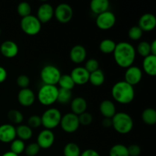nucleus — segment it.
Masks as SVG:
<instances>
[{
	"mask_svg": "<svg viewBox=\"0 0 156 156\" xmlns=\"http://www.w3.org/2000/svg\"><path fill=\"white\" fill-rule=\"evenodd\" d=\"M55 142V135L50 129H44L40 132L37 138V143L41 149H47L52 147Z\"/></svg>",
	"mask_w": 156,
	"mask_h": 156,
	"instance_id": "nucleus-11",
	"label": "nucleus"
},
{
	"mask_svg": "<svg viewBox=\"0 0 156 156\" xmlns=\"http://www.w3.org/2000/svg\"><path fill=\"white\" fill-rule=\"evenodd\" d=\"M27 126L30 129H37L42 126L41 118L39 115H31L27 120Z\"/></svg>",
	"mask_w": 156,
	"mask_h": 156,
	"instance_id": "nucleus-37",
	"label": "nucleus"
},
{
	"mask_svg": "<svg viewBox=\"0 0 156 156\" xmlns=\"http://www.w3.org/2000/svg\"><path fill=\"white\" fill-rule=\"evenodd\" d=\"M99 110L105 118L111 119L117 113L115 105L111 100H104L101 101L99 106Z\"/></svg>",
	"mask_w": 156,
	"mask_h": 156,
	"instance_id": "nucleus-21",
	"label": "nucleus"
},
{
	"mask_svg": "<svg viewBox=\"0 0 156 156\" xmlns=\"http://www.w3.org/2000/svg\"><path fill=\"white\" fill-rule=\"evenodd\" d=\"M20 26L22 31L29 36L37 35L41 30V23L36 16L32 15L21 18Z\"/></svg>",
	"mask_w": 156,
	"mask_h": 156,
	"instance_id": "nucleus-7",
	"label": "nucleus"
},
{
	"mask_svg": "<svg viewBox=\"0 0 156 156\" xmlns=\"http://www.w3.org/2000/svg\"><path fill=\"white\" fill-rule=\"evenodd\" d=\"M17 12L21 18H24L31 15V7L28 2H22L17 6Z\"/></svg>",
	"mask_w": 156,
	"mask_h": 156,
	"instance_id": "nucleus-34",
	"label": "nucleus"
},
{
	"mask_svg": "<svg viewBox=\"0 0 156 156\" xmlns=\"http://www.w3.org/2000/svg\"><path fill=\"white\" fill-rule=\"evenodd\" d=\"M41 148L37 143H33L29 144L27 146H25L24 152L27 156H36L39 153Z\"/></svg>",
	"mask_w": 156,
	"mask_h": 156,
	"instance_id": "nucleus-38",
	"label": "nucleus"
},
{
	"mask_svg": "<svg viewBox=\"0 0 156 156\" xmlns=\"http://www.w3.org/2000/svg\"><path fill=\"white\" fill-rule=\"evenodd\" d=\"M72 97H73L72 91L63 89V88H59L57 101L56 102L61 104V105H66V104L69 103L71 101Z\"/></svg>",
	"mask_w": 156,
	"mask_h": 156,
	"instance_id": "nucleus-29",
	"label": "nucleus"
},
{
	"mask_svg": "<svg viewBox=\"0 0 156 156\" xmlns=\"http://www.w3.org/2000/svg\"><path fill=\"white\" fill-rule=\"evenodd\" d=\"M59 125L62 130L67 133H75L76 131H77L80 126L78 116L73 114L72 112L67 113L65 115L62 116Z\"/></svg>",
	"mask_w": 156,
	"mask_h": 156,
	"instance_id": "nucleus-8",
	"label": "nucleus"
},
{
	"mask_svg": "<svg viewBox=\"0 0 156 156\" xmlns=\"http://www.w3.org/2000/svg\"><path fill=\"white\" fill-rule=\"evenodd\" d=\"M143 31L138 25L133 26L128 31V37L132 41H139L143 37Z\"/></svg>",
	"mask_w": 156,
	"mask_h": 156,
	"instance_id": "nucleus-36",
	"label": "nucleus"
},
{
	"mask_svg": "<svg viewBox=\"0 0 156 156\" xmlns=\"http://www.w3.org/2000/svg\"><path fill=\"white\" fill-rule=\"evenodd\" d=\"M16 136L22 141L30 140L33 136V130L27 125L20 124L16 128Z\"/></svg>",
	"mask_w": 156,
	"mask_h": 156,
	"instance_id": "nucleus-24",
	"label": "nucleus"
},
{
	"mask_svg": "<svg viewBox=\"0 0 156 156\" xmlns=\"http://www.w3.org/2000/svg\"><path fill=\"white\" fill-rule=\"evenodd\" d=\"M143 79V71L136 66H131L126 69L124 74V81L129 85L134 86L141 82Z\"/></svg>",
	"mask_w": 156,
	"mask_h": 156,
	"instance_id": "nucleus-12",
	"label": "nucleus"
},
{
	"mask_svg": "<svg viewBox=\"0 0 156 156\" xmlns=\"http://www.w3.org/2000/svg\"><path fill=\"white\" fill-rule=\"evenodd\" d=\"M80 156H101L100 154L94 149H88L84 151L83 152H81Z\"/></svg>",
	"mask_w": 156,
	"mask_h": 156,
	"instance_id": "nucleus-43",
	"label": "nucleus"
},
{
	"mask_svg": "<svg viewBox=\"0 0 156 156\" xmlns=\"http://www.w3.org/2000/svg\"><path fill=\"white\" fill-rule=\"evenodd\" d=\"M109 156H129L127 147L123 144H116L111 148Z\"/></svg>",
	"mask_w": 156,
	"mask_h": 156,
	"instance_id": "nucleus-31",
	"label": "nucleus"
},
{
	"mask_svg": "<svg viewBox=\"0 0 156 156\" xmlns=\"http://www.w3.org/2000/svg\"><path fill=\"white\" fill-rule=\"evenodd\" d=\"M54 16V9L50 4L44 2L39 6L37 12V18L40 22L47 23Z\"/></svg>",
	"mask_w": 156,
	"mask_h": 156,
	"instance_id": "nucleus-13",
	"label": "nucleus"
},
{
	"mask_svg": "<svg viewBox=\"0 0 156 156\" xmlns=\"http://www.w3.org/2000/svg\"><path fill=\"white\" fill-rule=\"evenodd\" d=\"M1 32H2V30H1V29H0V34H1Z\"/></svg>",
	"mask_w": 156,
	"mask_h": 156,
	"instance_id": "nucleus-48",
	"label": "nucleus"
},
{
	"mask_svg": "<svg viewBox=\"0 0 156 156\" xmlns=\"http://www.w3.org/2000/svg\"><path fill=\"white\" fill-rule=\"evenodd\" d=\"M105 81V73L102 70L98 69L93 73H90L89 76V81L90 83L95 87L101 86Z\"/></svg>",
	"mask_w": 156,
	"mask_h": 156,
	"instance_id": "nucleus-26",
	"label": "nucleus"
},
{
	"mask_svg": "<svg viewBox=\"0 0 156 156\" xmlns=\"http://www.w3.org/2000/svg\"><path fill=\"white\" fill-rule=\"evenodd\" d=\"M10 149L11 152L16 154V155H19L20 154H21L23 152H24V149H25V144H24V142L19 140V139H15V140H13V141L11 143Z\"/></svg>",
	"mask_w": 156,
	"mask_h": 156,
	"instance_id": "nucleus-33",
	"label": "nucleus"
},
{
	"mask_svg": "<svg viewBox=\"0 0 156 156\" xmlns=\"http://www.w3.org/2000/svg\"><path fill=\"white\" fill-rule=\"evenodd\" d=\"M90 73L84 67H76L71 72L72 79L74 82L75 85H82L86 84L89 81Z\"/></svg>",
	"mask_w": 156,
	"mask_h": 156,
	"instance_id": "nucleus-15",
	"label": "nucleus"
},
{
	"mask_svg": "<svg viewBox=\"0 0 156 156\" xmlns=\"http://www.w3.org/2000/svg\"><path fill=\"white\" fill-rule=\"evenodd\" d=\"M115 15L109 10L97 15V18H96L97 27L102 30H107L112 28L115 25Z\"/></svg>",
	"mask_w": 156,
	"mask_h": 156,
	"instance_id": "nucleus-10",
	"label": "nucleus"
},
{
	"mask_svg": "<svg viewBox=\"0 0 156 156\" xmlns=\"http://www.w3.org/2000/svg\"><path fill=\"white\" fill-rule=\"evenodd\" d=\"M54 16L59 22L66 24L69 22L73 18V10L69 4L61 3L54 9Z\"/></svg>",
	"mask_w": 156,
	"mask_h": 156,
	"instance_id": "nucleus-9",
	"label": "nucleus"
},
{
	"mask_svg": "<svg viewBox=\"0 0 156 156\" xmlns=\"http://www.w3.org/2000/svg\"><path fill=\"white\" fill-rule=\"evenodd\" d=\"M101 123L105 128H110L112 126V120L110 118H104Z\"/></svg>",
	"mask_w": 156,
	"mask_h": 156,
	"instance_id": "nucleus-45",
	"label": "nucleus"
},
{
	"mask_svg": "<svg viewBox=\"0 0 156 156\" xmlns=\"http://www.w3.org/2000/svg\"><path fill=\"white\" fill-rule=\"evenodd\" d=\"M2 156H18V155H16V154L13 153V152H11V151H9V152H5V153Z\"/></svg>",
	"mask_w": 156,
	"mask_h": 156,
	"instance_id": "nucleus-47",
	"label": "nucleus"
},
{
	"mask_svg": "<svg viewBox=\"0 0 156 156\" xmlns=\"http://www.w3.org/2000/svg\"><path fill=\"white\" fill-rule=\"evenodd\" d=\"M139 55L143 57H146V56L151 55L150 52V44L147 41H141L140 44L137 45L136 50Z\"/></svg>",
	"mask_w": 156,
	"mask_h": 156,
	"instance_id": "nucleus-35",
	"label": "nucleus"
},
{
	"mask_svg": "<svg viewBox=\"0 0 156 156\" xmlns=\"http://www.w3.org/2000/svg\"><path fill=\"white\" fill-rule=\"evenodd\" d=\"M79 117V124L82 126H88L93 121V117L91 114L88 112H85L83 114L78 116Z\"/></svg>",
	"mask_w": 156,
	"mask_h": 156,
	"instance_id": "nucleus-40",
	"label": "nucleus"
},
{
	"mask_svg": "<svg viewBox=\"0 0 156 156\" xmlns=\"http://www.w3.org/2000/svg\"><path fill=\"white\" fill-rule=\"evenodd\" d=\"M111 94L117 103L128 105L130 104L135 98V90L133 86L126 83L125 81H120L113 85Z\"/></svg>",
	"mask_w": 156,
	"mask_h": 156,
	"instance_id": "nucleus-2",
	"label": "nucleus"
},
{
	"mask_svg": "<svg viewBox=\"0 0 156 156\" xmlns=\"http://www.w3.org/2000/svg\"><path fill=\"white\" fill-rule=\"evenodd\" d=\"M142 120L146 124L152 126L156 123V111L154 108H148L142 113Z\"/></svg>",
	"mask_w": 156,
	"mask_h": 156,
	"instance_id": "nucleus-25",
	"label": "nucleus"
},
{
	"mask_svg": "<svg viewBox=\"0 0 156 156\" xmlns=\"http://www.w3.org/2000/svg\"><path fill=\"white\" fill-rule=\"evenodd\" d=\"M16 139V129L10 123L0 126V142L3 143H11Z\"/></svg>",
	"mask_w": 156,
	"mask_h": 156,
	"instance_id": "nucleus-14",
	"label": "nucleus"
},
{
	"mask_svg": "<svg viewBox=\"0 0 156 156\" xmlns=\"http://www.w3.org/2000/svg\"><path fill=\"white\" fill-rule=\"evenodd\" d=\"M109 6L110 2L108 0H92L90 3V9L97 15L108 11Z\"/></svg>",
	"mask_w": 156,
	"mask_h": 156,
	"instance_id": "nucleus-23",
	"label": "nucleus"
},
{
	"mask_svg": "<svg viewBox=\"0 0 156 156\" xmlns=\"http://www.w3.org/2000/svg\"><path fill=\"white\" fill-rule=\"evenodd\" d=\"M8 118L14 124L20 125L24 120V116L18 110L12 109L8 112Z\"/></svg>",
	"mask_w": 156,
	"mask_h": 156,
	"instance_id": "nucleus-32",
	"label": "nucleus"
},
{
	"mask_svg": "<svg viewBox=\"0 0 156 156\" xmlns=\"http://www.w3.org/2000/svg\"><path fill=\"white\" fill-rule=\"evenodd\" d=\"M139 27L143 32H150L156 27V18L151 13H146L140 17L139 20Z\"/></svg>",
	"mask_w": 156,
	"mask_h": 156,
	"instance_id": "nucleus-17",
	"label": "nucleus"
},
{
	"mask_svg": "<svg viewBox=\"0 0 156 156\" xmlns=\"http://www.w3.org/2000/svg\"><path fill=\"white\" fill-rule=\"evenodd\" d=\"M84 68H85L89 73H93V72L99 69L98 61L95 59H93V58L88 59V60L86 61V62H85V65Z\"/></svg>",
	"mask_w": 156,
	"mask_h": 156,
	"instance_id": "nucleus-39",
	"label": "nucleus"
},
{
	"mask_svg": "<svg viewBox=\"0 0 156 156\" xmlns=\"http://www.w3.org/2000/svg\"><path fill=\"white\" fill-rule=\"evenodd\" d=\"M116 43L113 40L105 39L101 41L99 44V50L105 54H110L114 53L116 47Z\"/></svg>",
	"mask_w": 156,
	"mask_h": 156,
	"instance_id": "nucleus-27",
	"label": "nucleus"
},
{
	"mask_svg": "<svg viewBox=\"0 0 156 156\" xmlns=\"http://www.w3.org/2000/svg\"><path fill=\"white\" fill-rule=\"evenodd\" d=\"M61 72L58 67L53 65H46L41 71V79L44 85H56L61 77Z\"/></svg>",
	"mask_w": 156,
	"mask_h": 156,
	"instance_id": "nucleus-6",
	"label": "nucleus"
},
{
	"mask_svg": "<svg viewBox=\"0 0 156 156\" xmlns=\"http://www.w3.org/2000/svg\"><path fill=\"white\" fill-rule=\"evenodd\" d=\"M87 56L86 49L82 45H76L71 49L69 53L70 59L76 64H80L85 60Z\"/></svg>",
	"mask_w": 156,
	"mask_h": 156,
	"instance_id": "nucleus-19",
	"label": "nucleus"
},
{
	"mask_svg": "<svg viewBox=\"0 0 156 156\" xmlns=\"http://www.w3.org/2000/svg\"><path fill=\"white\" fill-rule=\"evenodd\" d=\"M150 52L151 55L156 56V40H154L150 44Z\"/></svg>",
	"mask_w": 156,
	"mask_h": 156,
	"instance_id": "nucleus-46",
	"label": "nucleus"
},
{
	"mask_svg": "<svg viewBox=\"0 0 156 156\" xmlns=\"http://www.w3.org/2000/svg\"><path fill=\"white\" fill-rule=\"evenodd\" d=\"M70 107H71L72 113L79 116L83 113L86 112L88 105H87V101L84 98L77 97L71 101Z\"/></svg>",
	"mask_w": 156,
	"mask_h": 156,
	"instance_id": "nucleus-20",
	"label": "nucleus"
},
{
	"mask_svg": "<svg viewBox=\"0 0 156 156\" xmlns=\"http://www.w3.org/2000/svg\"><path fill=\"white\" fill-rule=\"evenodd\" d=\"M58 91L56 85H42L37 92L38 101L44 106H50L57 101Z\"/></svg>",
	"mask_w": 156,
	"mask_h": 156,
	"instance_id": "nucleus-4",
	"label": "nucleus"
},
{
	"mask_svg": "<svg viewBox=\"0 0 156 156\" xmlns=\"http://www.w3.org/2000/svg\"><path fill=\"white\" fill-rule=\"evenodd\" d=\"M36 96L34 92L30 88H23L19 91L18 94V103L23 107H30L34 105Z\"/></svg>",
	"mask_w": 156,
	"mask_h": 156,
	"instance_id": "nucleus-16",
	"label": "nucleus"
},
{
	"mask_svg": "<svg viewBox=\"0 0 156 156\" xmlns=\"http://www.w3.org/2000/svg\"><path fill=\"white\" fill-rule=\"evenodd\" d=\"M0 52L2 55L6 58H14L18 53V46L12 41H5L0 46Z\"/></svg>",
	"mask_w": 156,
	"mask_h": 156,
	"instance_id": "nucleus-18",
	"label": "nucleus"
},
{
	"mask_svg": "<svg viewBox=\"0 0 156 156\" xmlns=\"http://www.w3.org/2000/svg\"><path fill=\"white\" fill-rule=\"evenodd\" d=\"M58 85H59V88L70 90V91H72V89L76 85L70 75H62L58 82Z\"/></svg>",
	"mask_w": 156,
	"mask_h": 156,
	"instance_id": "nucleus-30",
	"label": "nucleus"
},
{
	"mask_svg": "<svg viewBox=\"0 0 156 156\" xmlns=\"http://www.w3.org/2000/svg\"><path fill=\"white\" fill-rule=\"evenodd\" d=\"M112 126L116 132L120 134H127L133 128V120L130 115L124 112L116 113L111 118Z\"/></svg>",
	"mask_w": 156,
	"mask_h": 156,
	"instance_id": "nucleus-3",
	"label": "nucleus"
},
{
	"mask_svg": "<svg viewBox=\"0 0 156 156\" xmlns=\"http://www.w3.org/2000/svg\"><path fill=\"white\" fill-rule=\"evenodd\" d=\"M41 118L42 126L45 129L52 130L59 125L62 114L57 108H51L46 110Z\"/></svg>",
	"mask_w": 156,
	"mask_h": 156,
	"instance_id": "nucleus-5",
	"label": "nucleus"
},
{
	"mask_svg": "<svg viewBox=\"0 0 156 156\" xmlns=\"http://www.w3.org/2000/svg\"><path fill=\"white\" fill-rule=\"evenodd\" d=\"M143 68L145 73L150 76H156V56L149 55L143 59Z\"/></svg>",
	"mask_w": 156,
	"mask_h": 156,
	"instance_id": "nucleus-22",
	"label": "nucleus"
},
{
	"mask_svg": "<svg viewBox=\"0 0 156 156\" xmlns=\"http://www.w3.org/2000/svg\"><path fill=\"white\" fill-rule=\"evenodd\" d=\"M81 150L79 146L75 143H69L63 149L64 156H80Z\"/></svg>",
	"mask_w": 156,
	"mask_h": 156,
	"instance_id": "nucleus-28",
	"label": "nucleus"
},
{
	"mask_svg": "<svg viewBox=\"0 0 156 156\" xmlns=\"http://www.w3.org/2000/svg\"><path fill=\"white\" fill-rule=\"evenodd\" d=\"M113 53L114 59L117 66L121 68L127 69L133 64L136 51L132 44L122 41L116 44L115 50Z\"/></svg>",
	"mask_w": 156,
	"mask_h": 156,
	"instance_id": "nucleus-1",
	"label": "nucleus"
},
{
	"mask_svg": "<svg viewBox=\"0 0 156 156\" xmlns=\"http://www.w3.org/2000/svg\"><path fill=\"white\" fill-rule=\"evenodd\" d=\"M7 71L2 66H0V83H2L7 79Z\"/></svg>",
	"mask_w": 156,
	"mask_h": 156,
	"instance_id": "nucleus-44",
	"label": "nucleus"
},
{
	"mask_svg": "<svg viewBox=\"0 0 156 156\" xmlns=\"http://www.w3.org/2000/svg\"><path fill=\"white\" fill-rule=\"evenodd\" d=\"M17 85H18V87L21 88V89L23 88H28V85L30 84V79H29L28 76H27L26 75H20L18 78H17Z\"/></svg>",
	"mask_w": 156,
	"mask_h": 156,
	"instance_id": "nucleus-41",
	"label": "nucleus"
},
{
	"mask_svg": "<svg viewBox=\"0 0 156 156\" xmlns=\"http://www.w3.org/2000/svg\"><path fill=\"white\" fill-rule=\"evenodd\" d=\"M129 156H140L141 154V148L137 144H132L127 147Z\"/></svg>",
	"mask_w": 156,
	"mask_h": 156,
	"instance_id": "nucleus-42",
	"label": "nucleus"
}]
</instances>
